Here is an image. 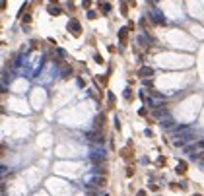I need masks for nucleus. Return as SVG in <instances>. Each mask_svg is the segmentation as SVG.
Masks as SVG:
<instances>
[{
  "mask_svg": "<svg viewBox=\"0 0 204 196\" xmlns=\"http://www.w3.org/2000/svg\"><path fill=\"white\" fill-rule=\"evenodd\" d=\"M68 29L72 31V35H74V37H80V33H82V25L78 22H76V19H70V22H68Z\"/></svg>",
  "mask_w": 204,
  "mask_h": 196,
  "instance_id": "obj_1",
  "label": "nucleus"
},
{
  "mask_svg": "<svg viewBox=\"0 0 204 196\" xmlns=\"http://www.w3.org/2000/svg\"><path fill=\"white\" fill-rule=\"evenodd\" d=\"M86 140L88 142H103V138H101V134L97 130H93V132H86Z\"/></svg>",
  "mask_w": 204,
  "mask_h": 196,
  "instance_id": "obj_2",
  "label": "nucleus"
},
{
  "mask_svg": "<svg viewBox=\"0 0 204 196\" xmlns=\"http://www.w3.org/2000/svg\"><path fill=\"white\" fill-rule=\"evenodd\" d=\"M88 181H92L95 186H105L107 185V179L105 177H92V179H88Z\"/></svg>",
  "mask_w": 204,
  "mask_h": 196,
  "instance_id": "obj_3",
  "label": "nucleus"
},
{
  "mask_svg": "<svg viewBox=\"0 0 204 196\" xmlns=\"http://www.w3.org/2000/svg\"><path fill=\"white\" fill-rule=\"evenodd\" d=\"M138 74L142 76V78H150V76H154V70L150 66H144V68H140V72Z\"/></svg>",
  "mask_w": 204,
  "mask_h": 196,
  "instance_id": "obj_4",
  "label": "nucleus"
},
{
  "mask_svg": "<svg viewBox=\"0 0 204 196\" xmlns=\"http://www.w3.org/2000/svg\"><path fill=\"white\" fill-rule=\"evenodd\" d=\"M175 173L185 175V173H187V163H185V161H179V163H177V167H175Z\"/></svg>",
  "mask_w": 204,
  "mask_h": 196,
  "instance_id": "obj_5",
  "label": "nucleus"
},
{
  "mask_svg": "<svg viewBox=\"0 0 204 196\" xmlns=\"http://www.w3.org/2000/svg\"><path fill=\"white\" fill-rule=\"evenodd\" d=\"M72 74V66H68V64H64L62 66V80H68V76Z\"/></svg>",
  "mask_w": 204,
  "mask_h": 196,
  "instance_id": "obj_6",
  "label": "nucleus"
},
{
  "mask_svg": "<svg viewBox=\"0 0 204 196\" xmlns=\"http://www.w3.org/2000/svg\"><path fill=\"white\" fill-rule=\"evenodd\" d=\"M103 122H105V117H103V115H101V117H97V118H95V128L103 126Z\"/></svg>",
  "mask_w": 204,
  "mask_h": 196,
  "instance_id": "obj_7",
  "label": "nucleus"
},
{
  "mask_svg": "<svg viewBox=\"0 0 204 196\" xmlns=\"http://www.w3.org/2000/svg\"><path fill=\"white\" fill-rule=\"evenodd\" d=\"M171 124H173V120H171V118H165V120H161V126H163V128H171Z\"/></svg>",
  "mask_w": 204,
  "mask_h": 196,
  "instance_id": "obj_8",
  "label": "nucleus"
},
{
  "mask_svg": "<svg viewBox=\"0 0 204 196\" xmlns=\"http://www.w3.org/2000/svg\"><path fill=\"white\" fill-rule=\"evenodd\" d=\"M119 37H121V41H124V39H126V29H121Z\"/></svg>",
  "mask_w": 204,
  "mask_h": 196,
  "instance_id": "obj_9",
  "label": "nucleus"
},
{
  "mask_svg": "<svg viewBox=\"0 0 204 196\" xmlns=\"http://www.w3.org/2000/svg\"><path fill=\"white\" fill-rule=\"evenodd\" d=\"M49 14H60L58 8H49Z\"/></svg>",
  "mask_w": 204,
  "mask_h": 196,
  "instance_id": "obj_10",
  "label": "nucleus"
},
{
  "mask_svg": "<svg viewBox=\"0 0 204 196\" xmlns=\"http://www.w3.org/2000/svg\"><path fill=\"white\" fill-rule=\"evenodd\" d=\"M196 148H198V150H204V140H198V142H196Z\"/></svg>",
  "mask_w": 204,
  "mask_h": 196,
  "instance_id": "obj_11",
  "label": "nucleus"
},
{
  "mask_svg": "<svg viewBox=\"0 0 204 196\" xmlns=\"http://www.w3.org/2000/svg\"><path fill=\"white\" fill-rule=\"evenodd\" d=\"M88 18H89V19H95V18H97V14H95V12H89Z\"/></svg>",
  "mask_w": 204,
  "mask_h": 196,
  "instance_id": "obj_12",
  "label": "nucleus"
},
{
  "mask_svg": "<svg viewBox=\"0 0 204 196\" xmlns=\"http://www.w3.org/2000/svg\"><path fill=\"white\" fill-rule=\"evenodd\" d=\"M82 4H84V8H89V6H92V2H89V0H84Z\"/></svg>",
  "mask_w": 204,
  "mask_h": 196,
  "instance_id": "obj_13",
  "label": "nucleus"
},
{
  "mask_svg": "<svg viewBox=\"0 0 204 196\" xmlns=\"http://www.w3.org/2000/svg\"><path fill=\"white\" fill-rule=\"evenodd\" d=\"M136 196H146V192H144V190H138V194Z\"/></svg>",
  "mask_w": 204,
  "mask_h": 196,
  "instance_id": "obj_14",
  "label": "nucleus"
},
{
  "mask_svg": "<svg viewBox=\"0 0 204 196\" xmlns=\"http://www.w3.org/2000/svg\"><path fill=\"white\" fill-rule=\"evenodd\" d=\"M194 196H202V194H194Z\"/></svg>",
  "mask_w": 204,
  "mask_h": 196,
  "instance_id": "obj_15",
  "label": "nucleus"
}]
</instances>
